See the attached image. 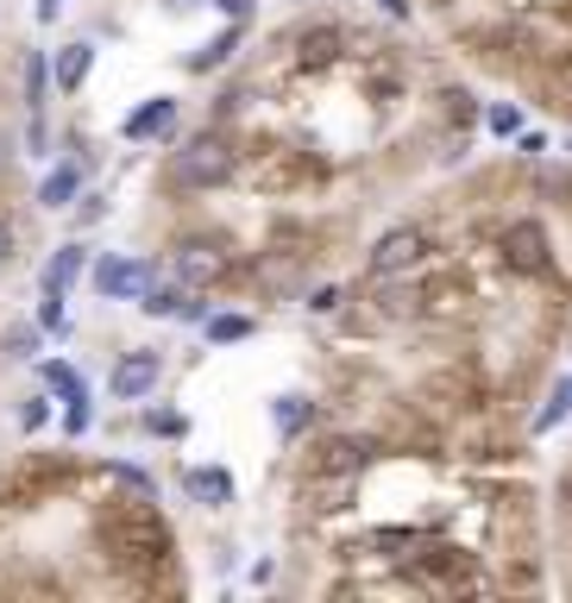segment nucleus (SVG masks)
I'll list each match as a JSON object with an SVG mask.
<instances>
[{"label": "nucleus", "instance_id": "obj_26", "mask_svg": "<svg viewBox=\"0 0 572 603\" xmlns=\"http://www.w3.org/2000/svg\"><path fill=\"white\" fill-rule=\"evenodd\" d=\"M572 415V377H560V384L548 389V409L534 415V434H548V428H560V422H566Z\"/></svg>", "mask_w": 572, "mask_h": 603}, {"label": "nucleus", "instance_id": "obj_35", "mask_svg": "<svg viewBox=\"0 0 572 603\" xmlns=\"http://www.w3.org/2000/svg\"><path fill=\"white\" fill-rule=\"evenodd\" d=\"M541 152H548V133H516V157L522 164H541Z\"/></svg>", "mask_w": 572, "mask_h": 603}, {"label": "nucleus", "instance_id": "obj_38", "mask_svg": "<svg viewBox=\"0 0 572 603\" xmlns=\"http://www.w3.org/2000/svg\"><path fill=\"white\" fill-rule=\"evenodd\" d=\"M208 7H215V13H227V20H246V13H252V0H208Z\"/></svg>", "mask_w": 572, "mask_h": 603}, {"label": "nucleus", "instance_id": "obj_18", "mask_svg": "<svg viewBox=\"0 0 572 603\" xmlns=\"http://www.w3.org/2000/svg\"><path fill=\"white\" fill-rule=\"evenodd\" d=\"M239 39H246V25H227V32H220V39H208V44H196V51H189V58H183V70H189V76H215V70H227V58H233L239 51Z\"/></svg>", "mask_w": 572, "mask_h": 603}, {"label": "nucleus", "instance_id": "obj_24", "mask_svg": "<svg viewBox=\"0 0 572 603\" xmlns=\"http://www.w3.org/2000/svg\"><path fill=\"white\" fill-rule=\"evenodd\" d=\"M39 384L51 389V396H63V403H76V396H89V384L76 377V365H63V358H44V365H39Z\"/></svg>", "mask_w": 572, "mask_h": 603}, {"label": "nucleus", "instance_id": "obj_39", "mask_svg": "<svg viewBox=\"0 0 572 603\" xmlns=\"http://www.w3.org/2000/svg\"><path fill=\"white\" fill-rule=\"evenodd\" d=\"M553 497H560V509H566V516H572V466L560 471V485H553Z\"/></svg>", "mask_w": 572, "mask_h": 603}, {"label": "nucleus", "instance_id": "obj_17", "mask_svg": "<svg viewBox=\"0 0 572 603\" xmlns=\"http://www.w3.org/2000/svg\"><path fill=\"white\" fill-rule=\"evenodd\" d=\"M82 157H70V164H58V170L44 176L39 183V195H32V201H39V208H51V215H58V208H76V195H82Z\"/></svg>", "mask_w": 572, "mask_h": 603}, {"label": "nucleus", "instance_id": "obj_12", "mask_svg": "<svg viewBox=\"0 0 572 603\" xmlns=\"http://www.w3.org/2000/svg\"><path fill=\"white\" fill-rule=\"evenodd\" d=\"M183 126V101L177 95H152V101H138L133 114L119 119V133L133 138V145H170Z\"/></svg>", "mask_w": 572, "mask_h": 603}, {"label": "nucleus", "instance_id": "obj_25", "mask_svg": "<svg viewBox=\"0 0 572 603\" xmlns=\"http://www.w3.org/2000/svg\"><path fill=\"white\" fill-rule=\"evenodd\" d=\"M44 340L39 321H13V328H0V358H32Z\"/></svg>", "mask_w": 572, "mask_h": 603}, {"label": "nucleus", "instance_id": "obj_41", "mask_svg": "<svg viewBox=\"0 0 572 603\" xmlns=\"http://www.w3.org/2000/svg\"><path fill=\"white\" fill-rule=\"evenodd\" d=\"M201 0H164V13H196Z\"/></svg>", "mask_w": 572, "mask_h": 603}, {"label": "nucleus", "instance_id": "obj_28", "mask_svg": "<svg viewBox=\"0 0 572 603\" xmlns=\"http://www.w3.org/2000/svg\"><path fill=\"white\" fill-rule=\"evenodd\" d=\"M89 428H95V403H89V396H76V403H63V434H70V440H82Z\"/></svg>", "mask_w": 572, "mask_h": 603}, {"label": "nucleus", "instance_id": "obj_16", "mask_svg": "<svg viewBox=\"0 0 572 603\" xmlns=\"http://www.w3.org/2000/svg\"><path fill=\"white\" fill-rule=\"evenodd\" d=\"M89 271V246L82 239H70V246H58V252L44 258V277H39V290L44 295H70V283Z\"/></svg>", "mask_w": 572, "mask_h": 603}, {"label": "nucleus", "instance_id": "obj_31", "mask_svg": "<svg viewBox=\"0 0 572 603\" xmlns=\"http://www.w3.org/2000/svg\"><path fill=\"white\" fill-rule=\"evenodd\" d=\"M107 478H114L119 490H133V497H158V485H152L138 466H107Z\"/></svg>", "mask_w": 572, "mask_h": 603}, {"label": "nucleus", "instance_id": "obj_14", "mask_svg": "<svg viewBox=\"0 0 572 603\" xmlns=\"http://www.w3.org/2000/svg\"><path fill=\"white\" fill-rule=\"evenodd\" d=\"M89 70H95V44H89V39H70L58 58H51V89H58V95H82Z\"/></svg>", "mask_w": 572, "mask_h": 603}, {"label": "nucleus", "instance_id": "obj_32", "mask_svg": "<svg viewBox=\"0 0 572 603\" xmlns=\"http://www.w3.org/2000/svg\"><path fill=\"white\" fill-rule=\"evenodd\" d=\"M346 309V290L340 283H321V290H309V314H340Z\"/></svg>", "mask_w": 572, "mask_h": 603}, {"label": "nucleus", "instance_id": "obj_9", "mask_svg": "<svg viewBox=\"0 0 572 603\" xmlns=\"http://www.w3.org/2000/svg\"><path fill=\"white\" fill-rule=\"evenodd\" d=\"M454 39H459V51H472L478 63H491V70H510L522 25H516V20H459V25H454Z\"/></svg>", "mask_w": 572, "mask_h": 603}, {"label": "nucleus", "instance_id": "obj_7", "mask_svg": "<svg viewBox=\"0 0 572 603\" xmlns=\"http://www.w3.org/2000/svg\"><path fill=\"white\" fill-rule=\"evenodd\" d=\"M283 44H290V63H297L302 76H327V70H340V63L353 58V25L346 20H302L283 32Z\"/></svg>", "mask_w": 572, "mask_h": 603}, {"label": "nucleus", "instance_id": "obj_29", "mask_svg": "<svg viewBox=\"0 0 572 603\" xmlns=\"http://www.w3.org/2000/svg\"><path fill=\"white\" fill-rule=\"evenodd\" d=\"M63 302H70V295H44V290H39V328H44V333H70V314H63Z\"/></svg>", "mask_w": 572, "mask_h": 603}, {"label": "nucleus", "instance_id": "obj_37", "mask_svg": "<svg viewBox=\"0 0 572 603\" xmlns=\"http://www.w3.org/2000/svg\"><path fill=\"white\" fill-rule=\"evenodd\" d=\"M13 246H20V227L0 215V264H13Z\"/></svg>", "mask_w": 572, "mask_h": 603}, {"label": "nucleus", "instance_id": "obj_5", "mask_svg": "<svg viewBox=\"0 0 572 603\" xmlns=\"http://www.w3.org/2000/svg\"><path fill=\"white\" fill-rule=\"evenodd\" d=\"M170 271H177L183 290H227L246 264L233 258V246H227V233H177L170 239Z\"/></svg>", "mask_w": 572, "mask_h": 603}, {"label": "nucleus", "instance_id": "obj_4", "mask_svg": "<svg viewBox=\"0 0 572 603\" xmlns=\"http://www.w3.org/2000/svg\"><path fill=\"white\" fill-rule=\"evenodd\" d=\"M497 264L516 277V283H548L553 277V233H548V220H534V215H503L497 220Z\"/></svg>", "mask_w": 572, "mask_h": 603}, {"label": "nucleus", "instance_id": "obj_15", "mask_svg": "<svg viewBox=\"0 0 572 603\" xmlns=\"http://www.w3.org/2000/svg\"><path fill=\"white\" fill-rule=\"evenodd\" d=\"M183 490H189V503H201V509H227L233 503V471L227 466H189L183 471Z\"/></svg>", "mask_w": 572, "mask_h": 603}, {"label": "nucleus", "instance_id": "obj_22", "mask_svg": "<svg viewBox=\"0 0 572 603\" xmlns=\"http://www.w3.org/2000/svg\"><path fill=\"white\" fill-rule=\"evenodd\" d=\"M435 101H440V119H447V133H472V119H478V95L466 89V82H459V89L447 82V89H440Z\"/></svg>", "mask_w": 572, "mask_h": 603}, {"label": "nucleus", "instance_id": "obj_2", "mask_svg": "<svg viewBox=\"0 0 572 603\" xmlns=\"http://www.w3.org/2000/svg\"><path fill=\"white\" fill-rule=\"evenodd\" d=\"M164 195H208V189H227V183H239V145L227 126H201L183 152H170V164H164Z\"/></svg>", "mask_w": 572, "mask_h": 603}, {"label": "nucleus", "instance_id": "obj_19", "mask_svg": "<svg viewBox=\"0 0 572 603\" xmlns=\"http://www.w3.org/2000/svg\"><path fill=\"white\" fill-rule=\"evenodd\" d=\"M315 403H309V396H277L271 403V422H277V440H283V447H297L302 434L315 428Z\"/></svg>", "mask_w": 572, "mask_h": 603}, {"label": "nucleus", "instance_id": "obj_30", "mask_svg": "<svg viewBox=\"0 0 572 603\" xmlns=\"http://www.w3.org/2000/svg\"><path fill=\"white\" fill-rule=\"evenodd\" d=\"M485 119H491V133H497V138H516V133H522V107H516V101H497Z\"/></svg>", "mask_w": 572, "mask_h": 603}, {"label": "nucleus", "instance_id": "obj_10", "mask_svg": "<svg viewBox=\"0 0 572 603\" xmlns=\"http://www.w3.org/2000/svg\"><path fill=\"white\" fill-rule=\"evenodd\" d=\"M158 377H164V352L133 346V352H119L114 371H107V396H114V403H145V396L158 389Z\"/></svg>", "mask_w": 572, "mask_h": 603}, {"label": "nucleus", "instance_id": "obj_6", "mask_svg": "<svg viewBox=\"0 0 572 603\" xmlns=\"http://www.w3.org/2000/svg\"><path fill=\"white\" fill-rule=\"evenodd\" d=\"M384 434L372 428H334V434H315L309 453H302V471H321V478H365V471L384 459Z\"/></svg>", "mask_w": 572, "mask_h": 603}, {"label": "nucleus", "instance_id": "obj_36", "mask_svg": "<svg viewBox=\"0 0 572 603\" xmlns=\"http://www.w3.org/2000/svg\"><path fill=\"white\" fill-rule=\"evenodd\" d=\"M25 145H32V157H44V152H51V126H44V114H32V119H25Z\"/></svg>", "mask_w": 572, "mask_h": 603}, {"label": "nucleus", "instance_id": "obj_3", "mask_svg": "<svg viewBox=\"0 0 572 603\" xmlns=\"http://www.w3.org/2000/svg\"><path fill=\"white\" fill-rule=\"evenodd\" d=\"M239 170H252L258 195H302L327 176V164L309 157V145H239Z\"/></svg>", "mask_w": 572, "mask_h": 603}, {"label": "nucleus", "instance_id": "obj_33", "mask_svg": "<svg viewBox=\"0 0 572 603\" xmlns=\"http://www.w3.org/2000/svg\"><path fill=\"white\" fill-rule=\"evenodd\" d=\"M44 422H51V396H25V403H20V428L39 434Z\"/></svg>", "mask_w": 572, "mask_h": 603}, {"label": "nucleus", "instance_id": "obj_11", "mask_svg": "<svg viewBox=\"0 0 572 603\" xmlns=\"http://www.w3.org/2000/svg\"><path fill=\"white\" fill-rule=\"evenodd\" d=\"M152 277H158V271H152L145 258H119V252H107V258L89 264V283H95L101 302H138V290H145Z\"/></svg>", "mask_w": 572, "mask_h": 603}, {"label": "nucleus", "instance_id": "obj_23", "mask_svg": "<svg viewBox=\"0 0 572 603\" xmlns=\"http://www.w3.org/2000/svg\"><path fill=\"white\" fill-rule=\"evenodd\" d=\"M20 89H25V114H44V95H51V58L44 51H25Z\"/></svg>", "mask_w": 572, "mask_h": 603}, {"label": "nucleus", "instance_id": "obj_21", "mask_svg": "<svg viewBox=\"0 0 572 603\" xmlns=\"http://www.w3.org/2000/svg\"><path fill=\"white\" fill-rule=\"evenodd\" d=\"M258 333V321L252 314H201V340H208V346H239V340H252Z\"/></svg>", "mask_w": 572, "mask_h": 603}, {"label": "nucleus", "instance_id": "obj_20", "mask_svg": "<svg viewBox=\"0 0 572 603\" xmlns=\"http://www.w3.org/2000/svg\"><path fill=\"white\" fill-rule=\"evenodd\" d=\"M183 302H189V290H183V283H158V277H152V283L138 290V314H152V321H177Z\"/></svg>", "mask_w": 572, "mask_h": 603}, {"label": "nucleus", "instance_id": "obj_27", "mask_svg": "<svg viewBox=\"0 0 572 603\" xmlns=\"http://www.w3.org/2000/svg\"><path fill=\"white\" fill-rule=\"evenodd\" d=\"M145 434H158V440H183L189 422H183L177 409H145Z\"/></svg>", "mask_w": 572, "mask_h": 603}, {"label": "nucleus", "instance_id": "obj_40", "mask_svg": "<svg viewBox=\"0 0 572 603\" xmlns=\"http://www.w3.org/2000/svg\"><path fill=\"white\" fill-rule=\"evenodd\" d=\"M58 13H63V0H39V20H44V25L58 20Z\"/></svg>", "mask_w": 572, "mask_h": 603}, {"label": "nucleus", "instance_id": "obj_8", "mask_svg": "<svg viewBox=\"0 0 572 603\" xmlns=\"http://www.w3.org/2000/svg\"><path fill=\"white\" fill-rule=\"evenodd\" d=\"M435 258V239H428V227H415V220H403V227H391V233L377 239L372 252H365V277H403V271H422Z\"/></svg>", "mask_w": 572, "mask_h": 603}, {"label": "nucleus", "instance_id": "obj_13", "mask_svg": "<svg viewBox=\"0 0 572 603\" xmlns=\"http://www.w3.org/2000/svg\"><path fill=\"white\" fill-rule=\"evenodd\" d=\"M534 89H541V101H548L553 114L572 119V44H560V51H548V58H541Z\"/></svg>", "mask_w": 572, "mask_h": 603}, {"label": "nucleus", "instance_id": "obj_1", "mask_svg": "<svg viewBox=\"0 0 572 603\" xmlns=\"http://www.w3.org/2000/svg\"><path fill=\"white\" fill-rule=\"evenodd\" d=\"M95 547L101 560H114L119 572H126V584L133 591H183V579H164V565L177 560V534H170V522H164L158 497H107V503L95 509Z\"/></svg>", "mask_w": 572, "mask_h": 603}, {"label": "nucleus", "instance_id": "obj_34", "mask_svg": "<svg viewBox=\"0 0 572 603\" xmlns=\"http://www.w3.org/2000/svg\"><path fill=\"white\" fill-rule=\"evenodd\" d=\"M101 215H107V195H95V189L76 195V227H95Z\"/></svg>", "mask_w": 572, "mask_h": 603}]
</instances>
